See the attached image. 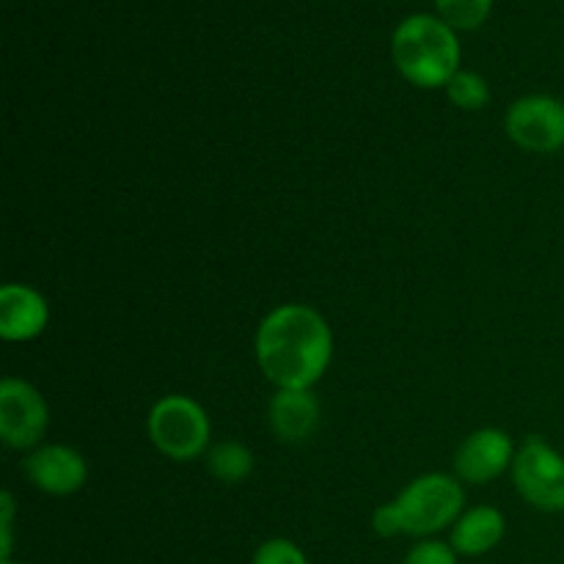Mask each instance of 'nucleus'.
<instances>
[{"instance_id":"obj_1","label":"nucleus","mask_w":564,"mask_h":564,"mask_svg":"<svg viewBox=\"0 0 564 564\" xmlns=\"http://www.w3.org/2000/svg\"><path fill=\"white\" fill-rule=\"evenodd\" d=\"M253 350L259 369L275 389H312L334 356V334L312 306L286 303L262 319Z\"/></svg>"},{"instance_id":"obj_14","label":"nucleus","mask_w":564,"mask_h":564,"mask_svg":"<svg viewBox=\"0 0 564 564\" xmlns=\"http://www.w3.org/2000/svg\"><path fill=\"white\" fill-rule=\"evenodd\" d=\"M449 102L460 110H479L490 102V86L477 72L460 69L449 83H446Z\"/></svg>"},{"instance_id":"obj_7","label":"nucleus","mask_w":564,"mask_h":564,"mask_svg":"<svg viewBox=\"0 0 564 564\" xmlns=\"http://www.w3.org/2000/svg\"><path fill=\"white\" fill-rule=\"evenodd\" d=\"M50 424V411L39 389L20 378L0 383V438L9 449H36Z\"/></svg>"},{"instance_id":"obj_5","label":"nucleus","mask_w":564,"mask_h":564,"mask_svg":"<svg viewBox=\"0 0 564 564\" xmlns=\"http://www.w3.org/2000/svg\"><path fill=\"white\" fill-rule=\"evenodd\" d=\"M512 482L534 510L564 512V457L549 441L532 435L518 446Z\"/></svg>"},{"instance_id":"obj_3","label":"nucleus","mask_w":564,"mask_h":564,"mask_svg":"<svg viewBox=\"0 0 564 564\" xmlns=\"http://www.w3.org/2000/svg\"><path fill=\"white\" fill-rule=\"evenodd\" d=\"M391 58L408 83L419 88H446L460 72V42L441 17L413 14L391 36Z\"/></svg>"},{"instance_id":"obj_10","label":"nucleus","mask_w":564,"mask_h":564,"mask_svg":"<svg viewBox=\"0 0 564 564\" xmlns=\"http://www.w3.org/2000/svg\"><path fill=\"white\" fill-rule=\"evenodd\" d=\"M50 306L44 295L25 284L0 290V336L6 341H31L47 328Z\"/></svg>"},{"instance_id":"obj_4","label":"nucleus","mask_w":564,"mask_h":564,"mask_svg":"<svg viewBox=\"0 0 564 564\" xmlns=\"http://www.w3.org/2000/svg\"><path fill=\"white\" fill-rule=\"evenodd\" d=\"M147 433L160 455L176 463H191L204 455L209 444L207 411L191 397L169 394L149 411Z\"/></svg>"},{"instance_id":"obj_16","label":"nucleus","mask_w":564,"mask_h":564,"mask_svg":"<svg viewBox=\"0 0 564 564\" xmlns=\"http://www.w3.org/2000/svg\"><path fill=\"white\" fill-rule=\"evenodd\" d=\"M251 564H308V560L292 540L273 538L259 545Z\"/></svg>"},{"instance_id":"obj_8","label":"nucleus","mask_w":564,"mask_h":564,"mask_svg":"<svg viewBox=\"0 0 564 564\" xmlns=\"http://www.w3.org/2000/svg\"><path fill=\"white\" fill-rule=\"evenodd\" d=\"M516 463V446L505 430L482 427L468 435L455 455V477L460 482L485 485L499 479Z\"/></svg>"},{"instance_id":"obj_18","label":"nucleus","mask_w":564,"mask_h":564,"mask_svg":"<svg viewBox=\"0 0 564 564\" xmlns=\"http://www.w3.org/2000/svg\"><path fill=\"white\" fill-rule=\"evenodd\" d=\"M3 564H20V562H11V560H9V562H3Z\"/></svg>"},{"instance_id":"obj_15","label":"nucleus","mask_w":564,"mask_h":564,"mask_svg":"<svg viewBox=\"0 0 564 564\" xmlns=\"http://www.w3.org/2000/svg\"><path fill=\"white\" fill-rule=\"evenodd\" d=\"M494 0H435L441 20L455 31H474L482 25L490 14Z\"/></svg>"},{"instance_id":"obj_12","label":"nucleus","mask_w":564,"mask_h":564,"mask_svg":"<svg viewBox=\"0 0 564 564\" xmlns=\"http://www.w3.org/2000/svg\"><path fill=\"white\" fill-rule=\"evenodd\" d=\"M507 518L496 507H474L466 510L452 527L449 545L457 556H482L505 540Z\"/></svg>"},{"instance_id":"obj_2","label":"nucleus","mask_w":564,"mask_h":564,"mask_svg":"<svg viewBox=\"0 0 564 564\" xmlns=\"http://www.w3.org/2000/svg\"><path fill=\"white\" fill-rule=\"evenodd\" d=\"M466 494L457 477L449 474H424L413 479L394 501L378 507L372 516V529L380 538H433L446 527H455L463 516Z\"/></svg>"},{"instance_id":"obj_17","label":"nucleus","mask_w":564,"mask_h":564,"mask_svg":"<svg viewBox=\"0 0 564 564\" xmlns=\"http://www.w3.org/2000/svg\"><path fill=\"white\" fill-rule=\"evenodd\" d=\"M402 564H457V554L452 545L441 543V540H424L416 549L408 551Z\"/></svg>"},{"instance_id":"obj_11","label":"nucleus","mask_w":564,"mask_h":564,"mask_svg":"<svg viewBox=\"0 0 564 564\" xmlns=\"http://www.w3.org/2000/svg\"><path fill=\"white\" fill-rule=\"evenodd\" d=\"M268 419L279 441L301 444L317 430L319 402L312 389H279L268 405Z\"/></svg>"},{"instance_id":"obj_9","label":"nucleus","mask_w":564,"mask_h":564,"mask_svg":"<svg viewBox=\"0 0 564 564\" xmlns=\"http://www.w3.org/2000/svg\"><path fill=\"white\" fill-rule=\"evenodd\" d=\"M33 488L50 496H72L86 485L88 463L77 449L64 444L36 446L22 463Z\"/></svg>"},{"instance_id":"obj_6","label":"nucleus","mask_w":564,"mask_h":564,"mask_svg":"<svg viewBox=\"0 0 564 564\" xmlns=\"http://www.w3.org/2000/svg\"><path fill=\"white\" fill-rule=\"evenodd\" d=\"M505 130L516 147L534 154L564 149V102L549 94H529L507 110Z\"/></svg>"},{"instance_id":"obj_13","label":"nucleus","mask_w":564,"mask_h":564,"mask_svg":"<svg viewBox=\"0 0 564 564\" xmlns=\"http://www.w3.org/2000/svg\"><path fill=\"white\" fill-rule=\"evenodd\" d=\"M207 468L218 482L237 485L242 479L251 477L253 471V455L248 446L237 444V441H220L209 449Z\"/></svg>"}]
</instances>
